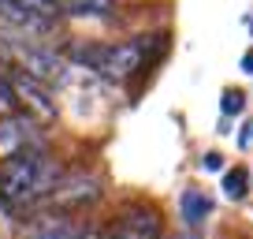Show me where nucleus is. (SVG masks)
Returning a JSON list of instances; mask_svg holds the SVG:
<instances>
[{
	"instance_id": "nucleus-1",
	"label": "nucleus",
	"mask_w": 253,
	"mask_h": 239,
	"mask_svg": "<svg viewBox=\"0 0 253 239\" xmlns=\"http://www.w3.org/2000/svg\"><path fill=\"white\" fill-rule=\"evenodd\" d=\"M60 179H63V172L48 153H41V150L19 153V157L0 165V206L11 213V209L34 206L41 198H52Z\"/></svg>"
},
{
	"instance_id": "nucleus-2",
	"label": "nucleus",
	"mask_w": 253,
	"mask_h": 239,
	"mask_svg": "<svg viewBox=\"0 0 253 239\" xmlns=\"http://www.w3.org/2000/svg\"><path fill=\"white\" fill-rule=\"evenodd\" d=\"M75 64H82L86 71L104 75V79H126V75L142 71L145 64V45L142 41H119V45H101V41H86V45L67 49Z\"/></svg>"
},
{
	"instance_id": "nucleus-3",
	"label": "nucleus",
	"mask_w": 253,
	"mask_h": 239,
	"mask_svg": "<svg viewBox=\"0 0 253 239\" xmlns=\"http://www.w3.org/2000/svg\"><path fill=\"white\" fill-rule=\"evenodd\" d=\"M0 53L8 56L15 71L30 75V79L45 82V86H56V82H67V64H63L56 53L41 45H30V41H15V38H0Z\"/></svg>"
},
{
	"instance_id": "nucleus-4",
	"label": "nucleus",
	"mask_w": 253,
	"mask_h": 239,
	"mask_svg": "<svg viewBox=\"0 0 253 239\" xmlns=\"http://www.w3.org/2000/svg\"><path fill=\"white\" fill-rule=\"evenodd\" d=\"M41 150V131L30 116H8L0 120V161H11L19 153Z\"/></svg>"
},
{
	"instance_id": "nucleus-5",
	"label": "nucleus",
	"mask_w": 253,
	"mask_h": 239,
	"mask_svg": "<svg viewBox=\"0 0 253 239\" xmlns=\"http://www.w3.org/2000/svg\"><path fill=\"white\" fill-rule=\"evenodd\" d=\"M104 239H160V213L149 206L126 209L108 224Z\"/></svg>"
},
{
	"instance_id": "nucleus-6",
	"label": "nucleus",
	"mask_w": 253,
	"mask_h": 239,
	"mask_svg": "<svg viewBox=\"0 0 253 239\" xmlns=\"http://www.w3.org/2000/svg\"><path fill=\"white\" fill-rule=\"evenodd\" d=\"M8 79H11V86H15V97H19V105H26V109H30L38 120H56V101L48 97L45 82L30 79V75L15 71V67L8 71Z\"/></svg>"
},
{
	"instance_id": "nucleus-7",
	"label": "nucleus",
	"mask_w": 253,
	"mask_h": 239,
	"mask_svg": "<svg viewBox=\"0 0 253 239\" xmlns=\"http://www.w3.org/2000/svg\"><path fill=\"white\" fill-rule=\"evenodd\" d=\"M97 198H101V179L97 176H67L52 191L56 206H89Z\"/></svg>"
},
{
	"instance_id": "nucleus-8",
	"label": "nucleus",
	"mask_w": 253,
	"mask_h": 239,
	"mask_svg": "<svg viewBox=\"0 0 253 239\" xmlns=\"http://www.w3.org/2000/svg\"><path fill=\"white\" fill-rule=\"evenodd\" d=\"M23 239H86L82 228L75 221H63V217H45V221L30 224Z\"/></svg>"
},
{
	"instance_id": "nucleus-9",
	"label": "nucleus",
	"mask_w": 253,
	"mask_h": 239,
	"mask_svg": "<svg viewBox=\"0 0 253 239\" xmlns=\"http://www.w3.org/2000/svg\"><path fill=\"white\" fill-rule=\"evenodd\" d=\"M0 19L8 26H15V30H26V34H48L56 23H48V19H38L30 15L26 8H19V4H11V0H0Z\"/></svg>"
},
{
	"instance_id": "nucleus-10",
	"label": "nucleus",
	"mask_w": 253,
	"mask_h": 239,
	"mask_svg": "<svg viewBox=\"0 0 253 239\" xmlns=\"http://www.w3.org/2000/svg\"><path fill=\"white\" fill-rule=\"evenodd\" d=\"M179 209H182V217H186L190 224H201L209 217V198L201 191H194V187H190V191H182V198H179Z\"/></svg>"
},
{
	"instance_id": "nucleus-11",
	"label": "nucleus",
	"mask_w": 253,
	"mask_h": 239,
	"mask_svg": "<svg viewBox=\"0 0 253 239\" xmlns=\"http://www.w3.org/2000/svg\"><path fill=\"white\" fill-rule=\"evenodd\" d=\"M246 191H250V172H246V168H231V172L223 176V194H227V198H242Z\"/></svg>"
},
{
	"instance_id": "nucleus-12",
	"label": "nucleus",
	"mask_w": 253,
	"mask_h": 239,
	"mask_svg": "<svg viewBox=\"0 0 253 239\" xmlns=\"http://www.w3.org/2000/svg\"><path fill=\"white\" fill-rule=\"evenodd\" d=\"M19 97H15V86H11L8 75H0V120H8V116H19Z\"/></svg>"
},
{
	"instance_id": "nucleus-13",
	"label": "nucleus",
	"mask_w": 253,
	"mask_h": 239,
	"mask_svg": "<svg viewBox=\"0 0 253 239\" xmlns=\"http://www.w3.org/2000/svg\"><path fill=\"white\" fill-rule=\"evenodd\" d=\"M11 4L26 8L30 15H38V19H48V23H56V8L48 4V0H11Z\"/></svg>"
},
{
	"instance_id": "nucleus-14",
	"label": "nucleus",
	"mask_w": 253,
	"mask_h": 239,
	"mask_svg": "<svg viewBox=\"0 0 253 239\" xmlns=\"http://www.w3.org/2000/svg\"><path fill=\"white\" fill-rule=\"evenodd\" d=\"M242 101H246V97L238 94V90H227V94H223V112H227V116H235V112L242 109Z\"/></svg>"
},
{
	"instance_id": "nucleus-15",
	"label": "nucleus",
	"mask_w": 253,
	"mask_h": 239,
	"mask_svg": "<svg viewBox=\"0 0 253 239\" xmlns=\"http://www.w3.org/2000/svg\"><path fill=\"white\" fill-rule=\"evenodd\" d=\"M220 165H223V157H220V153H209V157H205V168H209V172H216Z\"/></svg>"
},
{
	"instance_id": "nucleus-16",
	"label": "nucleus",
	"mask_w": 253,
	"mask_h": 239,
	"mask_svg": "<svg viewBox=\"0 0 253 239\" xmlns=\"http://www.w3.org/2000/svg\"><path fill=\"white\" fill-rule=\"evenodd\" d=\"M242 131H246V135H242V146L250 150V146H253V123H250V127H242Z\"/></svg>"
},
{
	"instance_id": "nucleus-17",
	"label": "nucleus",
	"mask_w": 253,
	"mask_h": 239,
	"mask_svg": "<svg viewBox=\"0 0 253 239\" xmlns=\"http://www.w3.org/2000/svg\"><path fill=\"white\" fill-rule=\"evenodd\" d=\"M242 67H246V71H253V53H246V60H242Z\"/></svg>"
}]
</instances>
